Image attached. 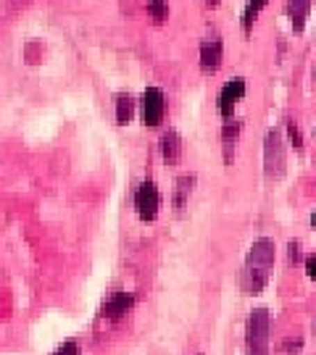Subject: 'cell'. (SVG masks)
I'll list each match as a JSON object with an SVG mask.
<instances>
[{"mask_svg":"<svg viewBox=\"0 0 316 355\" xmlns=\"http://www.w3.org/2000/svg\"><path fill=\"white\" fill-rule=\"evenodd\" d=\"M274 261H277V245L269 237H258V240L251 245L248 250V258H245V268L240 274V287L245 295H258V292L266 287L269 282V274L274 268Z\"/></svg>","mask_w":316,"mask_h":355,"instance_id":"obj_1","label":"cell"},{"mask_svg":"<svg viewBox=\"0 0 316 355\" xmlns=\"http://www.w3.org/2000/svg\"><path fill=\"white\" fill-rule=\"evenodd\" d=\"M269 331H272L269 311L266 308H253L248 324H245V353L269 355Z\"/></svg>","mask_w":316,"mask_h":355,"instance_id":"obj_2","label":"cell"},{"mask_svg":"<svg viewBox=\"0 0 316 355\" xmlns=\"http://www.w3.org/2000/svg\"><path fill=\"white\" fill-rule=\"evenodd\" d=\"M288 171V150L277 129H269L264 140V174L269 179H282Z\"/></svg>","mask_w":316,"mask_h":355,"instance_id":"obj_3","label":"cell"},{"mask_svg":"<svg viewBox=\"0 0 316 355\" xmlns=\"http://www.w3.org/2000/svg\"><path fill=\"white\" fill-rule=\"evenodd\" d=\"M158 208H161V192L156 187V182L145 179L135 192V211L142 221H153L158 216Z\"/></svg>","mask_w":316,"mask_h":355,"instance_id":"obj_4","label":"cell"},{"mask_svg":"<svg viewBox=\"0 0 316 355\" xmlns=\"http://www.w3.org/2000/svg\"><path fill=\"white\" fill-rule=\"evenodd\" d=\"M166 114V98L158 87H148L142 92V119L148 127H158Z\"/></svg>","mask_w":316,"mask_h":355,"instance_id":"obj_5","label":"cell"},{"mask_svg":"<svg viewBox=\"0 0 316 355\" xmlns=\"http://www.w3.org/2000/svg\"><path fill=\"white\" fill-rule=\"evenodd\" d=\"M242 95H245V79L242 76L229 79L227 85L222 87V92H219V114L224 116V119H232L235 103L242 101Z\"/></svg>","mask_w":316,"mask_h":355,"instance_id":"obj_6","label":"cell"},{"mask_svg":"<svg viewBox=\"0 0 316 355\" xmlns=\"http://www.w3.org/2000/svg\"><path fill=\"white\" fill-rule=\"evenodd\" d=\"M222 58H224V48H222V40H203L201 42V69L206 74H216L219 66H222Z\"/></svg>","mask_w":316,"mask_h":355,"instance_id":"obj_7","label":"cell"},{"mask_svg":"<svg viewBox=\"0 0 316 355\" xmlns=\"http://www.w3.org/2000/svg\"><path fill=\"white\" fill-rule=\"evenodd\" d=\"M132 305H135L132 292H114V295L103 303V316L111 318V321H119V318H124L126 313L132 311Z\"/></svg>","mask_w":316,"mask_h":355,"instance_id":"obj_8","label":"cell"},{"mask_svg":"<svg viewBox=\"0 0 316 355\" xmlns=\"http://www.w3.org/2000/svg\"><path fill=\"white\" fill-rule=\"evenodd\" d=\"M285 11H288V16H290L292 29H295V32H303L308 11H311V0H288Z\"/></svg>","mask_w":316,"mask_h":355,"instance_id":"obj_9","label":"cell"},{"mask_svg":"<svg viewBox=\"0 0 316 355\" xmlns=\"http://www.w3.org/2000/svg\"><path fill=\"white\" fill-rule=\"evenodd\" d=\"M161 155H164L166 164H177L179 161V155H182V140H179V135L174 129L164 132V137H161Z\"/></svg>","mask_w":316,"mask_h":355,"instance_id":"obj_10","label":"cell"},{"mask_svg":"<svg viewBox=\"0 0 316 355\" xmlns=\"http://www.w3.org/2000/svg\"><path fill=\"white\" fill-rule=\"evenodd\" d=\"M240 129H242L240 121H229V124H224V129H222V142H224V161H227V164H229V155L235 153V142H238V137H240Z\"/></svg>","mask_w":316,"mask_h":355,"instance_id":"obj_11","label":"cell"},{"mask_svg":"<svg viewBox=\"0 0 316 355\" xmlns=\"http://www.w3.org/2000/svg\"><path fill=\"white\" fill-rule=\"evenodd\" d=\"M192 184H195V177H192V174H185V177L177 179V190H174V208H177V211L185 208L190 192H192Z\"/></svg>","mask_w":316,"mask_h":355,"instance_id":"obj_12","label":"cell"},{"mask_svg":"<svg viewBox=\"0 0 316 355\" xmlns=\"http://www.w3.org/2000/svg\"><path fill=\"white\" fill-rule=\"evenodd\" d=\"M135 116V98L132 95H119L116 98V121L119 124H129Z\"/></svg>","mask_w":316,"mask_h":355,"instance_id":"obj_13","label":"cell"},{"mask_svg":"<svg viewBox=\"0 0 316 355\" xmlns=\"http://www.w3.org/2000/svg\"><path fill=\"white\" fill-rule=\"evenodd\" d=\"M266 3H269V0H248V8H245V13H242V29H245V32H251L256 16L261 13V8H264Z\"/></svg>","mask_w":316,"mask_h":355,"instance_id":"obj_14","label":"cell"},{"mask_svg":"<svg viewBox=\"0 0 316 355\" xmlns=\"http://www.w3.org/2000/svg\"><path fill=\"white\" fill-rule=\"evenodd\" d=\"M148 13H151L156 21H164L166 16H169V6H166V0H151V3H148Z\"/></svg>","mask_w":316,"mask_h":355,"instance_id":"obj_15","label":"cell"},{"mask_svg":"<svg viewBox=\"0 0 316 355\" xmlns=\"http://www.w3.org/2000/svg\"><path fill=\"white\" fill-rule=\"evenodd\" d=\"M288 135H290V142L295 145V150H301L303 148V135H301V129L295 121H288Z\"/></svg>","mask_w":316,"mask_h":355,"instance_id":"obj_16","label":"cell"},{"mask_svg":"<svg viewBox=\"0 0 316 355\" xmlns=\"http://www.w3.org/2000/svg\"><path fill=\"white\" fill-rule=\"evenodd\" d=\"M301 347H303V340L298 337V340H288V343L282 345V353L285 355H298L301 353Z\"/></svg>","mask_w":316,"mask_h":355,"instance_id":"obj_17","label":"cell"},{"mask_svg":"<svg viewBox=\"0 0 316 355\" xmlns=\"http://www.w3.org/2000/svg\"><path fill=\"white\" fill-rule=\"evenodd\" d=\"M53 355H82V353H79V345L69 340V343H63L61 347H58V350H56Z\"/></svg>","mask_w":316,"mask_h":355,"instance_id":"obj_18","label":"cell"},{"mask_svg":"<svg viewBox=\"0 0 316 355\" xmlns=\"http://www.w3.org/2000/svg\"><path fill=\"white\" fill-rule=\"evenodd\" d=\"M306 274H308V279L316 282V253L306 258Z\"/></svg>","mask_w":316,"mask_h":355,"instance_id":"obj_19","label":"cell"},{"mask_svg":"<svg viewBox=\"0 0 316 355\" xmlns=\"http://www.w3.org/2000/svg\"><path fill=\"white\" fill-rule=\"evenodd\" d=\"M301 261V242H290V263Z\"/></svg>","mask_w":316,"mask_h":355,"instance_id":"obj_20","label":"cell"},{"mask_svg":"<svg viewBox=\"0 0 316 355\" xmlns=\"http://www.w3.org/2000/svg\"><path fill=\"white\" fill-rule=\"evenodd\" d=\"M311 224H314V227H316V211H314V214H311Z\"/></svg>","mask_w":316,"mask_h":355,"instance_id":"obj_21","label":"cell"},{"mask_svg":"<svg viewBox=\"0 0 316 355\" xmlns=\"http://www.w3.org/2000/svg\"><path fill=\"white\" fill-rule=\"evenodd\" d=\"M216 3H219V0H208V6H216Z\"/></svg>","mask_w":316,"mask_h":355,"instance_id":"obj_22","label":"cell"},{"mask_svg":"<svg viewBox=\"0 0 316 355\" xmlns=\"http://www.w3.org/2000/svg\"><path fill=\"white\" fill-rule=\"evenodd\" d=\"M314 334H316V321H314Z\"/></svg>","mask_w":316,"mask_h":355,"instance_id":"obj_23","label":"cell"},{"mask_svg":"<svg viewBox=\"0 0 316 355\" xmlns=\"http://www.w3.org/2000/svg\"><path fill=\"white\" fill-rule=\"evenodd\" d=\"M314 82H316V69H314Z\"/></svg>","mask_w":316,"mask_h":355,"instance_id":"obj_24","label":"cell"},{"mask_svg":"<svg viewBox=\"0 0 316 355\" xmlns=\"http://www.w3.org/2000/svg\"><path fill=\"white\" fill-rule=\"evenodd\" d=\"M314 135H316V129H314Z\"/></svg>","mask_w":316,"mask_h":355,"instance_id":"obj_25","label":"cell"}]
</instances>
